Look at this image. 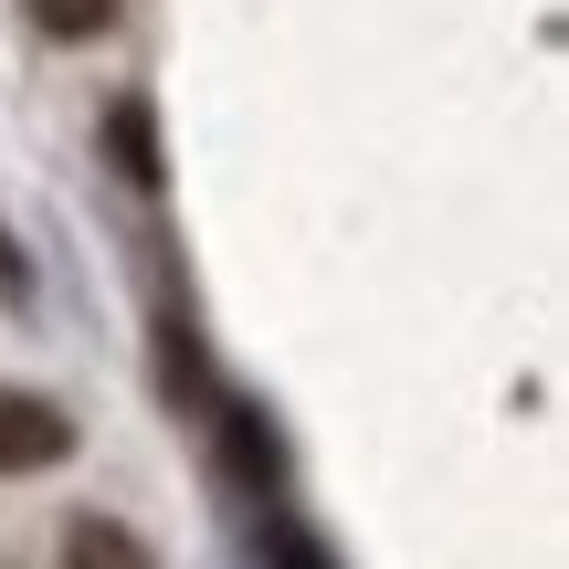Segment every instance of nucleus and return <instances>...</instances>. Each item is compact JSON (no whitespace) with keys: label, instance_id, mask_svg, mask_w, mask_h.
<instances>
[{"label":"nucleus","instance_id":"obj_5","mask_svg":"<svg viewBox=\"0 0 569 569\" xmlns=\"http://www.w3.org/2000/svg\"><path fill=\"white\" fill-rule=\"evenodd\" d=\"M11 284H21V253H11V243H0V296H11Z\"/></svg>","mask_w":569,"mask_h":569},{"label":"nucleus","instance_id":"obj_4","mask_svg":"<svg viewBox=\"0 0 569 569\" xmlns=\"http://www.w3.org/2000/svg\"><path fill=\"white\" fill-rule=\"evenodd\" d=\"M117 169H127V180H159V148H148V106H117Z\"/></svg>","mask_w":569,"mask_h":569},{"label":"nucleus","instance_id":"obj_3","mask_svg":"<svg viewBox=\"0 0 569 569\" xmlns=\"http://www.w3.org/2000/svg\"><path fill=\"white\" fill-rule=\"evenodd\" d=\"M63 549H74V569H148V549H138V538H127V528H96V517H84Z\"/></svg>","mask_w":569,"mask_h":569},{"label":"nucleus","instance_id":"obj_1","mask_svg":"<svg viewBox=\"0 0 569 569\" xmlns=\"http://www.w3.org/2000/svg\"><path fill=\"white\" fill-rule=\"evenodd\" d=\"M63 453H74V422L53 401H32V390H0V475H42Z\"/></svg>","mask_w":569,"mask_h":569},{"label":"nucleus","instance_id":"obj_2","mask_svg":"<svg viewBox=\"0 0 569 569\" xmlns=\"http://www.w3.org/2000/svg\"><path fill=\"white\" fill-rule=\"evenodd\" d=\"M32 21L53 42H96V32H117V0H32Z\"/></svg>","mask_w":569,"mask_h":569}]
</instances>
